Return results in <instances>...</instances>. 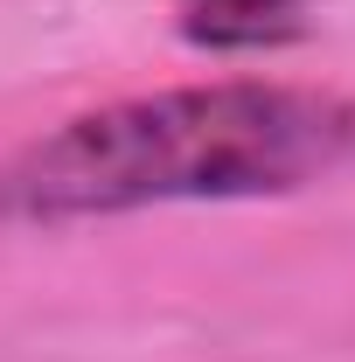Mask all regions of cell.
<instances>
[{
    "mask_svg": "<svg viewBox=\"0 0 355 362\" xmlns=\"http://www.w3.org/2000/svg\"><path fill=\"white\" fill-rule=\"evenodd\" d=\"M355 168V98L313 84H181L63 119L0 160V223H84L161 202L300 195Z\"/></svg>",
    "mask_w": 355,
    "mask_h": 362,
    "instance_id": "6da1fadb",
    "label": "cell"
},
{
    "mask_svg": "<svg viewBox=\"0 0 355 362\" xmlns=\"http://www.w3.org/2000/svg\"><path fill=\"white\" fill-rule=\"evenodd\" d=\"M175 28L195 49H223V56H244V49H286L313 28L307 0H175Z\"/></svg>",
    "mask_w": 355,
    "mask_h": 362,
    "instance_id": "7a4b0ae2",
    "label": "cell"
}]
</instances>
